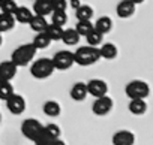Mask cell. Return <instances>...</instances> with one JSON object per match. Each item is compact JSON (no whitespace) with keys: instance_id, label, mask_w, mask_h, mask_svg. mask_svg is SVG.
<instances>
[{"instance_id":"1","label":"cell","mask_w":153,"mask_h":145,"mask_svg":"<svg viewBox=\"0 0 153 145\" xmlns=\"http://www.w3.org/2000/svg\"><path fill=\"white\" fill-rule=\"evenodd\" d=\"M36 46L30 42V43H23L20 45L11 55V61L17 66V67H24L27 64H30L36 55Z\"/></svg>"},{"instance_id":"2","label":"cell","mask_w":153,"mask_h":145,"mask_svg":"<svg viewBox=\"0 0 153 145\" xmlns=\"http://www.w3.org/2000/svg\"><path fill=\"white\" fill-rule=\"evenodd\" d=\"M99 58H101V55H99L98 46L84 45V46H80L74 52V61H75V64H80V66H92L96 61H99Z\"/></svg>"},{"instance_id":"3","label":"cell","mask_w":153,"mask_h":145,"mask_svg":"<svg viewBox=\"0 0 153 145\" xmlns=\"http://www.w3.org/2000/svg\"><path fill=\"white\" fill-rule=\"evenodd\" d=\"M54 70L56 69L53 66L51 58L42 57V58H38L36 61H33V64L30 67V74L36 79H45V78H50L53 75Z\"/></svg>"},{"instance_id":"4","label":"cell","mask_w":153,"mask_h":145,"mask_svg":"<svg viewBox=\"0 0 153 145\" xmlns=\"http://www.w3.org/2000/svg\"><path fill=\"white\" fill-rule=\"evenodd\" d=\"M125 93L129 99H146L150 94V87L146 81L134 79V81L126 84Z\"/></svg>"},{"instance_id":"5","label":"cell","mask_w":153,"mask_h":145,"mask_svg":"<svg viewBox=\"0 0 153 145\" xmlns=\"http://www.w3.org/2000/svg\"><path fill=\"white\" fill-rule=\"evenodd\" d=\"M42 132H44V124H42L39 120L27 118V120H24L23 124H21V133L24 135V138H27V139L32 141V142H35Z\"/></svg>"},{"instance_id":"6","label":"cell","mask_w":153,"mask_h":145,"mask_svg":"<svg viewBox=\"0 0 153 145\" xmlns=\"http://www.w3.org/2000/svg\"><path fill=\"white\" fill-rule=\"evenodd\" d=\"M51 61H53L54 69H57V70H66V69H71V67L75 64V61H74V52L69 51V49L57 51V52L53 55Z\"/></svg>"},{"instance_id":"7","label":"cell","mask_w":153,"mask_h":145,"mask_svg":"<svg viewBox=\"0 0 153 145\" xmlns=\"http://www.w3.org/2000/svg\"><path fill=\"white\" fill-rule=\"evenodd\" d=\"M113 106H114L113 99H111V97H108V96L105 94V96L96 97V100H95V102H93V105H92V111H93V114H95V115L104 117V115H107V114H110V112H111Z\"/></svg>"},{"instance_id":"8","label":"cell","mask_w":153,"mask_h":145,"mask_svg":"<svg viewBox=\"0 0 153 145\" xmlns=\"http://www.w3.org/2000/svg\"><path fill=\"white\" fill-rule=\"evenodd\" d=\"M5 102H6V108L9 109V112L14 114V115H20V114H23L26 111V99L21 94L14 93Z\"/></svg>"},{"instance_id":"9","label":"cell","mask_w":153,"mask_h":145,"mask_svg":"<svg viewBox=\"0 0 153 145\" xmlns=\"http://www.w3.org/2000/svg\"><path fill=\"white\" fill-rule=\"evenodd\" d=\"M86 87H87V93L90 96H93V97H101V96H105L108 93L107 82L99 79V78L90 79L89 82H86Z\"/></svg>"},{"instance_id":"10","label":"cell","mask_w":153,"mask_h":145,"mask_svg":"<svg viewBox=\"0 0 153 145\" xmlns=\"http://www.w3.org/2000/svg\"><path fill=\"white\" fill-rule=\"evenodd\" d=\"M17 70L18 67L11 60L2 61L0 63V81H12L17 75Z\"/></svg>"},{"instance_id":"11","label":"cell","mask_w":153,"mask_h":145,"mask_svg":"<svg viewBox=\"0 0 153 145\" xmlns=\"http://www.w3.org/2000/svg\"><path fill=\"white\" fill-rule=\"evenodd\" d=\"M113 145H134L135 135L131 130H119L113 135Z\"/></svg>"},{"instance_id":"12","label":"cell","mask_w":153,"mask_h":145,"mask_svg":"<svg viewBox=\"0 0 153 145\" xmlns=\"http://www.w3.org/2000/svg\"><path fill=\"white\" fill-rule=\"evenodd\" d=\"M33 12L41 17L50 15L53 12V0H33Z\"/></svg>"},{"instance_id":"13","label":"cell","mask_w":153,"mask_h":145,"mask_svg":"<svg viewBox=\"0 0 153 145\" xmlns=\"http://www.w3.org/2000/svg\"><path fill=\"white\" fill-rule=\"evenodd\" d=\"M135 9H137V5H134L131 0H120L116 8V12L120 18H129L135 14Z\"/></svg>"},{"instance_id":"14","label":"cell","mask_w":153,"mask_h":145,"mask_svg":"<svg viewBox=\"0 0 153 145\" xmlns=\"http://www.w3.org/2000/svg\"><path fill=\"white\" fill-rule=\"evenodd\" d=\"M87 96H89V93H87L86 82H75L72 85V88H71V97L75 102H83Z\"/></svg>"},{"instance_id":"15","label":"cell","mask_w":153,"mask_h":145,"mask_svg":"<svg viewBox=\"0 0 153 145\" xmlns=\"http://www.w3.org/2000/svg\"><path fill=\"white\" fill-rule=\"evenodd\" d=\"M80 39H81V36L76 33L75 29H65L60 40H62L66 46H75V45H78Z\"/></svg>"},{"instance_id":"16","label":"cell","mask_w":153,"mask_h":145,"mask_svg":"<svg viewBox=\"0 0 153 145\" xmlns=\"http://www.w3.org/2000/svg\"><path fill=\"white\" fill-rule=\"evenodd\" d=\"M117 46L113 43V42H105V43H101L99 46V55L101 58H105V60H113L117 57Z\"/></svg>"},{"instance_id":"17","label":"cell","mask_w":153,"mask_h":145,"mask_svg":"<svg viewBox=\"0 0 153 145\" xmlns=\"http://www.w3.org/2000/svg\"><path fill=\"white\" fill-rule=\"evenodd\" d=\"M33 17V11L29 9L27 6H18L14 12V20L15 23H21V24H29L30 18Z\"/></svg>"},{"instance_id":"18","label":"cell","mask_w":153,"mask_h":145,"mask_svg":"<svg viewBox=\"0 0 153 145\" xmlns=\"http://www.w3.org/2000/svg\"><path fill=\"white\" fill-rule=\"evenodd\" d=\"M128 109L134 115H143V114H146V111H147L146 99H131V102L128 105Z\"/></svg>"},{"instance_id":"19","label":"cell","mask_w":153,"mask_h":145,"mask_svg":"<svg viewBox=\"0 0 153 145\" xmlns=\"http://www.w3.org/2000/svg\"><path fill=\"white\" fill-rule=\"evenodd\" d=\"M47 26H48L47 18H45V17H41V15H35V14H33V17H32L30 21H29V27H30L35 33L45 32Z\"/></svg>"},{"instance_id":"20","label":"cell","mask_w":153,"mask_h":145,"mask_svg":"<svg viewBox=\"0 0 153 145\" xmlns=\"http://www.w3.org/2000/svg\"><path fill=\"white\" fill-rule=\"evenodd\" d=\"M93 27H95L99 33H102V35L105 36V35H108V33L113 30V20H111L110 17H101V18L96 20V23L93 24Z\"/></svg>"},{"instance_id":"21","label":"cell","mask_w":153,"mask_h":145,"mask_svg":"<svg viewBox=\"0 0 153 145\" xmlns=\"http://www.w3.org/2000/svg\"><path fill=\"white\" fill-rule=\"evenodd\" d=\"M93 8L89 5H80L75 9V17L78 21H92L93 18Z\"/></svg>"},{"instance_id":"22","label":"cell","mask_w":153,"mask_h":145,"mask_svg":"<svg viewBox=\"0 0 153 145\" xmlns=\"http://www.w3.org/2000/svg\"><path fill=\"white\" fill-rule=\"evenodd\" d=\"M42 111H44L45 115L54 118V117H59V115H60L62 108H60V103H59V102H56V100H48V102L44 103Z\"/></svg>"},{"instance_id":"23","label":"cell","mask_w":153,"mask_h":145,"mask_svg":"<svg viewBox=\"0 0 153 145\" xmlns=\"http://www.w3.org/2000/svg\"><path fill=\"white\" fill-rule=\"evenodd\" d=\"M32 43L36 46V49H45V48H48L51 45V39L48 38V35L45 32H39L33 38V42Z\"/></svg>"},{"instance_id":"24","label":"cell","mask_w":153,"mask_h":145,"mask_svg":"<svg viewBox=\"0 0 153 145\" xmlns=\"http://www.w3.org/2000/svg\"><path fill=\"white\" fill-rule=\"evenodd\" d=\"M15 27V20L14 15L9 14H0V33L9 32Z\"/></svg>"},{"instance_id":"25","label":"cell","mask_w":153,"mask_h":145,"mask_svg":"<svg viewBox=\"0 0 153 145\" xmlns=\"http://www.w3.org/2000/svg\"><path fill=\"white\" fill-rule=\"evenodd\" d=\"M84 38L87 39V45H90V46H99V45L102 43V40H104V35L99 33L95 27H93Z\"/></svg>"},{"instance_id":"26","label":"cell","mask_w":153,"mask_h":145,"mask_svg":"<svg viewBox=\"0 0 153 145\" xmlns=\"http://www.w3.org/2000/svg\"><path fill=\"white\" fill-rule=\"evenodd\" d=\"M63 27H60V26H56V24H48L47 26V29H45V33L48 35V38L51 39V42L53 40H60L62 39V35H63Z\"/></svg>"},{"instance_id":"27","label":"cell","mask_w":153,"mask_h":145,"mask_svg":"<svg viewBox=\"0 0 153 145\" xmlns=\"http://www.w3.org/2000/svg\"><path fill=\"white\" fill-rule=\"evenodd\" d=\"M15 93L11 81H0V100H6Z\"/></svg>"},{"instance_id":"28","label":"cell","mask_w":153,"mask_h":145,"mask_svg":"<svg viewBox=\"0 0 153 145\" xmlns=\"http://www.w3.org/2000/svg\"><path fill=\"white\" fill-rule=\"evenodd\" d=\"M50 15H51V23L56 24V26L63 27L68 23V14H66V11H53Z\"/></svg>"},{"instance_id":"29","label":"cell","mask_w":153,"mask_h":145,"mask_svg":"<svg viewBox=\"0 0 153 145\" xmlns=\"http://www.w3.org/2000/svg\"><path fill=\"white\" fill-rule=\"evenodd\" d=\"M17 8H18V5H17L15 0H2V2H0V11H2V14L14 15Z\"/></svg>"},{"instance_id":"30","label":"cell","mask_w":153,"mask_h":145,"mask_svg":"<svg viewBox=\"0 0 153 145\" xmlns=\"http://www.w3.org/2000/svg\"><path fill=\"white\" fill-rule=\"evenodd\" d=\"M92 29H93V23L92 21H78V23H76V26H75L76 33H78L81 38L86 36Z\"/></svg>"},{"instance_id":"31","label":"cell","mask_w":153,"mask_h":145,"mask_svg":"<svg viewBox=\"0 0 153 145\" xmlns=\"http://www.w3.org/2000/svg\"><path fill=\"white\" fill-rule=\"evenodd\" d=\"M44 130L51 136V138H54V139H57V138H60V135H62V130H60V127L57 126V124H54V123H50V124H47V126H44Z\"/></svg>"},{"instance_id":"32","label":"cell","mask_w":153,"mask_h":145,"mask_svg":"<svg viewBox=\"0 0 153 145\" xmlns=\"http://www.w3.org/2000/svg\"><path fill=\"white\" fill-rule=\"evenodd\" d=\"M54 141H56V139H54V138H51V136L44 130V132L39 135V138L35 141V145H53V144H54Z\"/></svg>"},{"instance_id":"33","label":"cell","mask_w":153,"mask_h":145,"mask_svg":"<svg viewBox=\"0 0 153 145\" xmlns=\"http://www.w3.org/2000/svg\"><path fill=\"white\" fill-rule=\"evenodd\" d=\"M68 0H53V11H66Z\"/></svg>"},{"instance_id":"34","label":"cell","mask_w":153,"mask_h":145,"mask_svg":"<svg viewBox=\"0 0 153 145\" xmlns=\"http://www.w3.org/2000/svg\"><path fill=\"white\" fill-rule=\"evenodd\" d=\"M80 5H81L80 0H68V6H71L72 9H76Z\"/></svg>"},{"instance_id":"35","label":"cell","mask_w":153,"mask_h":145,"mask_svg":"<svg viewBox=\"0 0 153 145\" xmlns=\"http://www.w3.org/2000/svg\"><path fill=\"white\" fill-rule=\"evenodd\" d=\"M53 145H66V144H65V141H62L60 138H57V139L54 141V144H53Z\"/></svg>"},{"instance_id":"36","label":"cell","mask_w":153,"mask_h":145,"mask_svg":"<svg viewBox=\"0 0 153 145\" xmlns=\"http://www.w3.org/2000/svg\"><path fill=\"white\" fill-rule=\"evenodd\" d=\"M131 2L134 3V5H140V3H143L144 0H131Z\"/></svg>"},{"instance_id":"37","label":"cell","mask_w":153,"mask_h":145,"mask_svg":"<svg viewBox=\"0 0 153 145\" xmlns=\"http://www.w3.org/2000/svg\"><path fill=\"white\" fill-rule=\"evenodd\" d=\"M2 35H3V33H0V46H2V43H3V38H2Z\"/></svg>"},{"instance_id":"38","label":"cell","mask_w":153,"mask_h":145,"mask_svg":"<svg viewBox=\"0 0 153 145\" xmlns=\"http://www.w3.org/2000/svg\"><path fill=\"white\" fill-rule=\"evenodd\" d=\"M0 123H2V114H0Z\"/></svg>"},{"instance_id":"39","label":"cell","mask_w":153,"mask_h":145,"mask_svg":"<svg viewBox=\"0 0 153 145\" xmlns=\"http://www.w3.org/2000/svg\"><path fill=\"white\" fill-rule=\"evenodd\" d=\"M0 2H2V0H0Z\"/></svg>"},{"instance_id":"40","label":"cell","mask_w":153,"mask_h":145,"mask_svg":"<svg viewBox=\"0 0 153 145\" xmlns=\"http://www.w3.org/2000/svg\"><path fill=\"white\" fill-rule=\"evenodd\" d=\"M32 2H33V0H32Z\"/></svg>"}]
</instances>
